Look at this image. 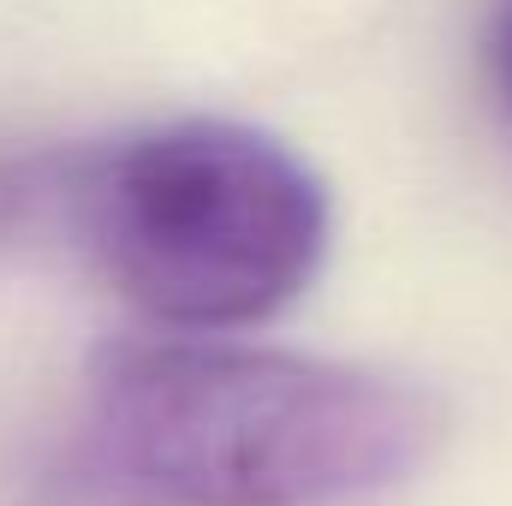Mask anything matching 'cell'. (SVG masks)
Segmentation results:
<instances>
[{"mask_svg":"<svg viewBox=\"0 0 512 506\" xmlns=\"http://www.w3.org/2000/svg\"><path fill=\"white\" fill-rule=\"evenodd\" d=\"M447 405L405 376L256 346H120L96 370L90 447L161 506H346L417 477Z\"/></svg>","mask_w":512,"mask_h":506,"instance_id":"cell-1","label":"cell"},{"mask_svg":"<svg viewBox=\"0 0 512 506\" xmlns=\"http://www.w3.org/2000/svg\"><path fill=\"white\" fill-rule=\"evenodd\" d=\"M60 203L126 304L197 334L268 322L328 251L322 179L233 120H179L84 155Z\"/></svg>","mask_w":512,"mask_h":506,"instance_id":"cell-2","label":"cell"},{"mask_svg":"<svg viewBox=\"0 0 512 506\" xmlns=\"http://www.w3.org/2000/svg\"><path fill=\"white\" fill-rule=\"evenodd\" d=\"M489 72H495L501 108H507V120H512V0L489 6Z\"/></svg>","mask_w":512,"mask_h":506,"instance_id":"cell-3","label":"cell"}]
</instances>
